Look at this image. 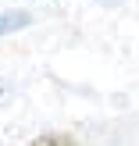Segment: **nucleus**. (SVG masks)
Returning <instances> with one entry per match:
<instances>
[{"instance_id": "nucleus-1", "label": "nucleus", "mask_w": 139, "mask_h": 146, "mask_svg": "<svg viewBox=\"0 0 139 146\" xmlns=\"http://www.w3.org/2000/svg\"><path fill=\"white\" fill-rule=\"evenodd\" d=\"M29 21H32V14H29V11H0V36L18 32V29H25Z\"/></svg>"}, {"instance_id": "nucleus-2", "label": "nucleus", "mask_w": 139, "mask_h": 146, "mask_svg": "<svg viewBox=\"0 0 139 146\" xmlns=\"http://www.w3.org/2000/svg\"><path fill=\"white\" fill-rule=\"evenodd\" d=\"M32 146H78L71 135H64V132H47V135H39Z\"/></svg>"}, {"instance_id": "nucleus-3", "label": "nucleus", "mask_w": 139, "mask_h": 146, "mask_svg": "<svg viewBox=\"0 0 139 146\" xmlns=\"http://www.w3.org/2000/svg\"><path fill=\"white\" fill-rule=\"evenodd\" d=\"M4 93H7V86H0V96H4Z\"/></svg>"}]
</instances>
